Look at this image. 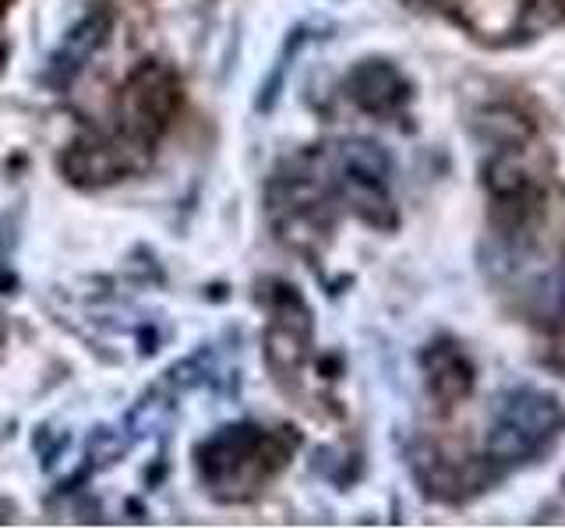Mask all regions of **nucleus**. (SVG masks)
<instances>
[{
  "label": "nucleus",
  "instance_id": "9b49d317",
  "mask_svg": "<svg viewBox=\"0 0 565 530\" xmlns=\"http://www.w3.org/2000/svg\"><path fill=\"white\" fill-rule=\"evenodd\" d=\"M4 340H8V322L0 318V347H4Z\"/></svg>",
  "mask_w": 565,
  "mask_h": 530
},
{
  "label": "nucleus",
  "instance_id": "6e6552de",
  "mask_svg": "<svg viewBox=\"0 0 565 530\" xmlns=\"http://www.w3.org/2000/svg\"><path fill=\"white\" fill-rule=\"evenodd\" d=\"M110 25H114V18H110V11H103V8L82 14L78 22L64 32L61 46L50 53L46 85L57 88V93H64V88L78 78V71L85 67V61L93 57V53L106 43V35H110Z\"/></svg>",
  "mask_w": 565,
  "mask_h": 530
},
{
  "label": "nucleus",
  "instance_id": "20e7f679",
  "mask_svg": "<svg viewBox=\"0 0 565 530\" xmlns=\"http://www.w3.org/2000/svg\"><path fill=\"white\" fill-rule=\"evenodd\" d=\"M393 159L367 138H350L335 149V188L358 216L379 230L396 226L393 194H388Z\"/></svg>",
  "mask_w": 565,
  "mask_h": 530
},
{
  "label": "nucleus",
  "instance_id": "ddd939ff",
  "mask_svg": "<svg viewBox=\"0 0 565 530\" xmlns=\"http://www.w3.org/2000/svg\"><path fill=\"white\" fill-rule=\"evenodd\" d=\"M562 8H565V0H562Z\"/></svg>",
  "mask_w": 565,
  "mask_h": 530
},
{
  "label": "nucleus",
  "instance_id": "39448f33",
  "mask_svg": "<svg viewBox=\"0 0 565 530\" xmlns=\"http://www.w3.org/2000/svg\"><path fill=\"white\" fill-rule=\"evenodd\" d=\"M269 332H265V361L276 371L279 379L297 375L308 361V347H311V311L305 305L290 283H273V297H269Z\"/></svg>",
  "mask_w": 565,
  "mask_h": 530
},
{
  "label": "nucleus",
  "instance_id": "f03ea898",
  "mask_svg": "<svg viewBox=\"0 0 565 530\" xmlns=\"http://www.w3.org/2000/svg\"><path fill=\"white\" fill-rule=\"evenodd\" d=\"M287 456L290 453L279 446V438L255 424H230V428L209 435L194 453L202 481L226 499V488H237L234 499H244L247 488H258L265 477L287 467Z\"/></svg>",
  "mask_w": 565,
  "mask_h": 530
},
{
  "label": "nucleus",
  "instance_id": "7ed1b4c3",
  "mask_svg": "<svg viewBox=\"0 0 565 530\" xmlns=\"http://www.w3.org/2000/svg\"><path fill=\"white\" fill-rule=\"evenodd\" d=\"M181 110V85L163 61H141L117 99V138L131 152H149Z\"/></svg>",
  "mask_w": 565,
  "mask_h": 530
},
{
  "label": "nucleus",
  "instance_id": "423d86ee",
  "mask_svg": "<svg viewBox=\"0 0 565 530\" xmlns=\"http://www.w3.org/2000/svg\"><path fill=\"white\" fill-rule=\"evenodd\" d=\"M131 163V149L124 141H110L103 135H82L75 138L61 156V173L67 177L71 184L78 188H103L114 184L128 173Z\"/></svg>",
  "mask_w": 565,
  "mask_h": 530
},
{
  "label": "nucleus",
  "instance_id": "f8f14e48",
  "mask_svg": "<svg viewBox=\"0 0 565 530\" xmlns=\"http://www.w3.org/2000/svg\"><path fill=\"white\" fill-rule=\"evenodd\" d=\"M8 4H11V0H0V11H4V8H8Z\"/></svg>",
  "mask_w": 565,
  "mask_h": 530
},
{
  "label": "nucleus",
  "instance_id": "9d476101",
  "mask_svg": "<svg viewBox=\"0 0 565 530\" xmlns=\"http://www.w3.org/2000/svg\"><path fill=\"white\" fill-rule=\"evenodd\" d=\"M526 0H452L456 22L484 43L512 40L526 22Z\"/></svg>",
  "mask_w": 565,
  "mask_h": 530
},
{
  "label": "nucleus",
  "instance_id": "0eeeda50",
  "mask_svg": "<svg viewBox=\"0 0 565 530\" xmlns=\"http://www.w3.org/2000/svg\"><path fill=\"white\" fill-rule=\"evenodd\" d=\"M347 96L371 117H396L414 96V85L388 61H361L347 75Z\"/></svg>",
  "mask_w": 565,
  "mask_h": 530
},
{
  "label": "nucleus",
  "instance_id": "f257e3e1",
  "mask_svg": "<svg viewBox=\"0 0 565 530\" xmlns=\"http://www.w3.org/2000/svg\"><path fill=\"white\" fill-rule=\"evenodd\" d=\"M565 432V406L534 385H516L494 403V421L488 432V459L499 467H520L552 449Z\"/></svg>",
  "mask_w": 565,
  "mask_h": 530
},
{
  "label": "nucleus",
  "instance_id": "1a4fd4ad",
  "mask_svg": "<svg viewBox=\"0 0 565 530\" xmlns=\"http://www.w3.org/2000/svg\"><path fill=\"white\" fill-rule=\"evenodd\" d=\"M420 368H424V379H428V389L438 403H459L473 393L477 368L463 353V347L452 340H435L431 347H424Z\"/></svg>",
  "mask_w": 565,
  "mask_h": 530
}]
</instances>
